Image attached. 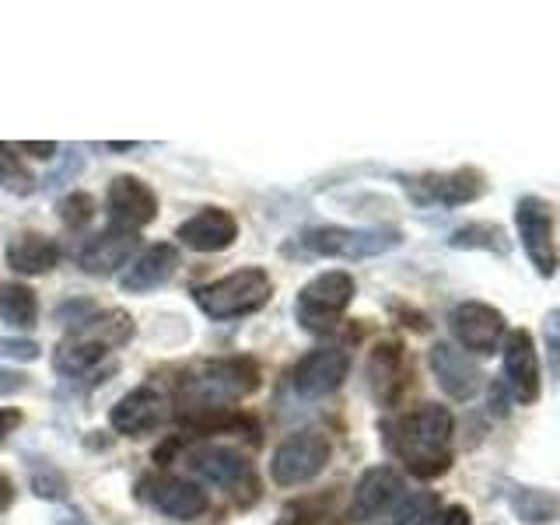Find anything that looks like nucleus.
Wrapping results in <instances>:
<instances>
[{
    "label": "nucleus",
    "instance_id": "6e6552de",
    "mask_svg": "<svg viewBox=\"0 0 560 525\" xmlns=\"http://www.w3.org/2000/svg\"><path fill=\"white\" fill-rule=\"evenodd\" d=\"M515 224H518V235L525 245V256L536 267L539 277H553L560 267V253H557V242H553V207L542 200V197H522L515 207Z\"/></svg>",
    "mask_w": 560,
    "mask_h": 525
},
{
    "label": "nucleus",
    "instance_id": "7ed1b4c3",
    "mask_svg": "<svg viewBox=\"0 0 560 525\" xmlns=\"http://www.w3.org/2000/svg\"><path fill=\"white\" fill-rule=\"evenodd\" d=\"M133 332H137V326H133V319L127 312H119V308L92 312L57 347V354H52V368H57V375H63V378H81V375L92 372V368H98L102 358L109 354L113 347L130 343Z\"/></svg>",
    "mask_w": 560,
    "mask_h": 525
},
{
    "label": "nucleus",
    "instance_id": "1a4fd4ad",
    "mask_svg": "<svg viewBox=\"0 0 560 525\" xmlns=\"http://www.w3.org/2000/svg\"><path fill=\"white\" fill-rule=\"evenodd\" d=\"M413 385V361L407 347L399 340H382L368 354V389H372L375 402L385 410H396L399 399L410 393Z\"/></svg>",
    "mask_w": 560,
    "mask_h": 525
},
{
    "label": "nucleus",
    "instance_id": "72a5a7b5",
    "mask_svg": "<svg viewBox=\"0 0 560 525\" xmlns=\"http://www.w3.org/2000/svg\"><path fill=\"white\" fill-rule=\"evenodd\" d=\"M0 354L22 358V361H35V358H39V347H35V343H14V340H4V343H0Z\"/></svg>",
    "mask_w": 560,
    "mask_h": 525
},
{
    "label": "nucleus",
    "instance_id": "f3484780",
    "mask_svg": "<svg viewBox=\"0 0 560 525\" xmlns=\"http://www.w3.org/2000/svg\"><path fill=\"white\" fill-rule=\"evenodd\" d=\"M428 364H431L438 385H442V389L448 393V399L466 402V399H472V396L480 393L483 375H480L477 361H472L466 350H459L455 343H445V340L434 343L431 354H428Z\"/></svg>",
    "mask_w": 560,
    "mask_h": 525
},
{
    "label": "nucleus",
    "instance_id": "c85d7f7f",
    "mask_svg": "<svg viewBox=\"0 0 560 525\" xmlns=\"http://www.w3.org/2000/svg\"><path fill=\"white\" fill-rule=\"evenodd\" d=\"M57 210H60V221L67 224V228H84L88 221L95 218V197L92 192H81V189H74V192H67V197L57 203Z\"/></svg>",
    "mask_w": 560,
    "mask_h": 525
},
{
    "label": "nucleus",
    "instance_id": "e433bc0d",
    "mask_svg": "<svg viewBox=\"0 0 560 525\" xmlns=\"http://www.w3.org/2000/svg\"><path fill=\"white\" fill-rule=\"evenodd\" d=\"M11 504H14V480L0 472V515H4Z\"/></svg>",
    "mask_w": 560,
    "mask_h": 525
},
{
    "label": "nucleus",
    "instance_id": "7c9ffc66",
    "mask_svg": "<svg viewBox=\"0 0 560 525\" xmlns=\"http://www.w3.org/2000/svg\"><path fill=\"white\" fill-rule=\"evenodd\" d=\"M323 498H302V501H291L284 512H280L277 525H319L326 518L323 512Z\"/></svg>",
    "mask_w": 560,
    "mask_h": 525
},
{
    "label": "nucleus",
    "instance_id": "412c9836",
    "mask_svg": "<svg viewBox=\"0 0 560 525\" xmlns=\"http://www.w3.org/2000/svg\"><path fill=\"white\" fill-rule=\"evenodd\" d=\"M189 466L197 477H203L214 487L232 490V494H242V487H249L256 494L253 466L232 448H197V452H189Z\"/></svg>",
    "mask_w": 560,
    "mask_h": 525
},
{
    "label": "nucleus",
    "instance_id": "f257e3e1",
    "mask_svg": "<svg viewBox=\"0 0 560 525\" xmlns=\"http://www.w3.org/2000/svg\"><path fill=\"white\" fill-rule=\"evenodd\" d=\"M382 431H385V448L396 455L410 477L434 480L452 469L455 417L442 402H420L417 410L389 420Z\"/></svg>",
    "mask_w": 560,
    "mask_h": 525
},
{
    "label": "nucleus",
    "instance_id": "5701e85b",
    "mask_svg": "<svg viewBox=\"0 0 560 525\" xmlns=\"http://www.w3.org/2000/svg\"><path fill=\"white\" fill-rule=\"evenodd\" d=\"M4 259H8V267L14 273H22V277H43V273H49L60 262V249L46 235L25 232V235H18V238L8 242Z\"/></svg>",
    "mask_w": 560,
    "mask_h": 525
},
{
    "label": "nucleus",
    "instance_id": "2eb2a0df",
    "mask_svg": "<svg viewBox=\"0 0 560 525\" xmlns=\"http://www.w3.org/2000/svg\"><path fill=\"white\" fill-rule=\"evenodd\" d=\"M105 207H109V228L119 232H140L158 218L154 189L137 175H116L105 192Z\"/></svg>",
    "mask_w": 560,
    "mask_h": 525
},
{
    "label": "nucleus",
    "instance_id": "423d86ee",
    "mask_svg": "<svg viewBox=\"0 0 560 525\" xmlns=\"http://www.w3.org/2000/svg\"><path fill=\"white\" fill-rule=\"evenodd\" d=\"M402 235L396 228H340V224H319L305 228L298 235V245L308 256H329V259H368L396 249Z\"/></svg>",
    "mask_w": 560,
    "mask_h": 525
},
{
    "label": "nucleus",
    "instance_id": "bb28decb",
    "mask_svg": "<svg viewBox=\"0 0 560 525\" xmlns=\"http://www.w3.org/2000/svg\"><path fill=\"white\" fill-rule=\"evenodd\" d=\"M438 512H442V501H438V494H431V490H417V494L399 501L396 525H431Z\"/></svg>",
    "mask_w": 560,
    "mask_h": 525
},
{
    "label": "nucleus",
    "instance_id": "58836bf2",
    "mask_svg": "<svg viewBox=\"0 0 560 525\" xmlns=\"http://www.w3.org/2000/svg\"><path fill=\"white\" fill-rule=\"evenodd\" d=\"M0 393H11V385H0Z\"/></svg>",
    "mask_w": 560,
    "mask_h": 525
},
{
    "label": "nucleus",
    "instance_id": "4c0bfd02",
    "mask_svg": "<svg viewBox=\"0 0 560 525\" xmlns=\"http://www.w3.org/2000/svg\"><path fill=\"white\" fill-rule=\"evenodd\" d=\"M57 525H92V522L81 518V515H60V518H57Z\"/></svg>",
    "mask_w": 560,
    "mask_h": 525
},
{
    "label": "nucleus",
    "instance_id": "393cba45",
    "mask_svg": "<svg viewBox=\"0 0 560 525\" xmlns=\"http://www.w3.org/2000/svg\"><path fill=\"white\" fill-rule=\"evenodd\" d=\"M0 319L14 329H32L39 319V298L28 284H4L0 288Z\"/></svg>",
    "mask_w": 560,
    "mask_h": 525
},
{
    "label": "nucleus",
    "instance_id": "6ab92c4d",
    "mask_svg": "<svg viewBox=\"0 0 560 525\" xmlns=\"http://www.w3.org/2000/svg\"><path fill=\"white\" fill-rule=\"evenodd\" d=\"M144 490H148V501L158 508V512L175 518V522H192L210 508L207 490L200 483L186 480V477H154L144 483Z\"/></svg>",
    "mask_w": 560,
    "mask_h": 525
},
{
    "label": "nucleus",
    "instance_id": "39448f33",
    "mask_svg": "<svg viewBox=\"0 0 560 525\" xmlns=\"http://www.w3.org/2000/svg\"><path fill=\"white\" fill-rule=\"evenodd\" d=\"M354 277L347 270H326L312 277L308 284L298 291L294 319L305 332H332L340 326L343 312L354 302Z\"/></svg>",
    "mask_w": 560,
    "mask_h": 525
},
{
    "label": "nucleus",
    "instance_id": "cd10ccee",
    "mask_svg": "<svg viewBox=\"0 0 560 525\" xmlns=\"http://www.w3.org/2000/svg\"><path fill=\"white\" fill-rule=\"evenodd\" d=\"M0 189L18 192V197H25V192L35 189L32 172L22 165V158H18L8 144H0Z\"/></svg>",
    "mask_w": 560,
    "mask_h": 525
},
{
    "label": "nucleus",
    "instance_id": "dca6fc26",
    "mask_svg": "<svg viewBox=\"0 0 560 525\" xmlns=\"http://www.w3.org/2000/svg\"><path fill=\"white\" fill-rule=\"evenodd\" d=\"M407 498V483L393 466H372L358 480L347 508V522H375Z\"/></svg>",
    "mask_w": 560,
    "mask_h": 525
},
{
    "label": "nucleus",
    "instance_id": "20e7f679",
    "mask_svg": "<svg viewBox=\"0 0 560 525\" xmlns=\"http://www.w3.org/2000/svg\"><path fill=\"white\" fill-rule=\"evenodd\" d=\"M273 294V280L262 267H242L232 270L221 280H210L192 291V302L200 305V312L214 323L228 319H242V315H253L270 302Z\"/></svg>",
    "mask_w": 560,
    "mask_h": 525
},
{
    "label": "nucleus",
    "instance_id": "4be33fe9",
    "mask_svg": "<svg viewBox=\"0 0 560 525\" xmlns=\"http://www.w3.org/2000/svg\"><path fill=\"white\" fill-rule=\"evenodd\" d=\"M137 232H119V228H105L102 235L88 238L78 253V267L92 277H109L137 253Z\"/></svg>",
    "mask_w": 560,
    "mask_h": 525
},
{
    "label": "nucleus",
    "instance_id": "2f4dec72",
    "mask_svg": "<svg viewBox=\"0 0 560 525\" xmlns=\"http://www.w3.org/2000/svg\"><path fill=\"white\" fill-rule=\"evenodd\" d=\"M547 361L553 378H560V312H550L547 319Z\"/></svg>",
    "mask_w": 560,
    "mask_h": 525
},
{
    "label": "nucleus",
    "instance_id": "a878e982",
    "mask_svg": "<svg viewBox=\"0 0 560 525\" xmlns=\"http://www.w3.org/2000/svg\"><path fill=\"white\" fill-rule=\"evenodd\" d=\"M448 245L452 249H490L498 256H508V235L501 224H490V221H472V224H463L455 228L448 235Z\"/></svg>",
    "mask_w": 560,
    "mask_h": 525
},
{
    "label": "nucleus",
    "instance_id": "4468645a",
    "mask_svg": "<svg viewBox=\"0 0 560 525\" xmlns=\"http://www.w3.org/2000/svg\"><path fill=\"white\" fill-rule=\"evenodd\" d=\"M347 372H350V354L343 347H315L294 364L291 385H294L298 396L319 399V396L337 393L347 378Z\"/></svg>",
    "mask_w": 560,
    "mask_h": 525
},
{
    "label": "nucleus",
    "instance_id": "0eeeda50",
    "mask_svg": "<svg viewBox=\"0 0 560 525\" xmlns=\"http://www.w3.org/2000/svg\"><path fill=\"white\" fill-rule=\"evenodd\" d=\"M332 445L323 431H298L270 455V480L277 487H302L326 469Z\"/></svg>",
    "mask_w": 560,
    "mask_h": 525
},
{
    "label": "nucleus",
    "instance_id": "c756f323",
    "mask_svg": "<svg viewBox=\"0 0 560 525\" xmlns=\"http://www.w3.org/2000/svg\"><path fill=\"white\" fill-rule=\"evenodd\" d=\"M32 490L39 498L57 501L67 494V477L52 463H39V466H32Z\"/></svg>",
    "mask_w": 560,
    "mask_h": 525
},
{
    "label": "nucleus",
    "instance_id": "ddd939ff",
    "mask_svg": "<svg viewBox=\"0 0 560 525\" xmlns=\"http://www.w3.org/2000/svg\"><path fill=\"white\" fill-rule=\"evenodd\" d=\"M168 410H172L168 393L162 389V385L144 382L116 402L113 413H109V424L127 438H144V434H151L165 424Z\"/></svg>",
    "mask_w": 560,
    "mask_h": 525
},
{
    "label": "nucleus",
    "instance_id": "aec40b11",
    "mask_svg": "<svg viewBox=\"0 0 560 525\" xmlns=\"http://www.w3.org/2000/svg\"><path fill=\"white\" fill-rule=\"evenodd\" d=\"M175 270H179V249L168 242H154L130 262L127 270H122L119 288L127 294H148V291H158L162 284H168Z\"/></svg>",
    "mask_w": 560,
    "mask_h": 525
},
{
    "label": "nucleus",
    "instance_id": "9d476101",
    "mask_svg": "<svg viewBox=\"0 0 560 525\" xmlns=\"http://www.w3.org/2000/svg\"><path fill=\"white\" fill-rule=\"evenodd\" d=\"M402 186H407L413 203H420V207H428V203L463 207V203H472V200L487 192V179H483V172H477V168L410 175V179H402Z\"/></svg>",
    "mask_w": 560,
    "mask_h": 525
},
{
    "label": "nucleus",
    "instance_id": "b1692460",
    "mask_svg": "<svg viewBox=\"0 0 560 525\" xmlns=\"http://www.w3.org/2000/svg\"><path fill=\"white\" fill-rule=\"evenodd\" d=\"M512 512L529 525H547L560 518V494H550V490L539 487H518L512 490Z\"/></svg>",
    "mask_w": 560,
    "mask_h": 525
},
{
    "label": "nucleus",
    "instance_id": "f704fd0d",
    "mask_svg": "<svg viewBox=\"0 0 560 525\" xmlns=\"http://www.w3.org/2000/svg\"><path fill=\"white\" fill-rule=\"evenodd\" d=\"M22 410H14V407H0V442H4L8 434H14L18 428H22Z\"/></svg>",
    "mask_w": 560,
    "mask_h": 525
},
{
    "label": "nucleus",
    "instance_id": "c9c22d12",
    "mask_svg": "<svg viewBox=\"0 0 560 525\" xmlns=\"http://www.w3.org/2000/svg\"><path fill=\"white\" fill-rule=\"evenodd\" d=\"M18 148L28 151L32 158H52V154H57V144H52V140H46V144H43V140H22Z\"/></svg>",
    "mask_w": 560,
    "mask_h": 525
},
{
    "label": "nucleus",
    "instance_id": "9b49d317",
    "mask_svg": "<svg viewBox=\"0 0 560 525\" xmlns=\"http://www.w3.org/2000/svg\"><path fill=\"white\" fill-rule=\"evenodd\" d=\"M504 364H501V385L518 407H533L539 399V361H536V340L529 329H508L504 332Z\"/></svg>",
    "mask_w": 560,
    "mask_h": 525
},
{
    "label": "nucleus",
    "instance_id": "f8f14e48",
    "mask_svg": "<svg viewBox=\"0 0 560 525\" xmlns=\"http://www.w3.org/2000/svg\"><path fill=\"white\" fill-rule=\"evenodd\" d=\"M448 326H452V337L459 340V347L466 354H480L490 358L498 354L501 343H504V315L498 308H490L483 302H463L455 305L448 315Z\"/></svg>",
    "mask_w": 560,
    "mask_h": 525
},
{
    "label": "nucleus",
    "instance_id": "473e14b6",
    "mask_svg": "<svg viewBox=\"0 0 560 525\" xmlns=\"http://www.w3.org/2000/svg\"><path fill=\"white\" fill-rule=\"evenodd\" d=\"M431 525H469V512L463 504H448V508H442V512L434 515Z\"/></svg>",
    "mask_w": 560,
    "mask_h": 525
},
{
    "label": "nucleus",
    "instance_id": "f03ea898",
    "mask_svg": "<svg viewBox=\"0 0 560 525\" xmlns=\"http://www.w3.org/2000/svg\"><path fill=\"white\" fill-rule=\"evenodd\" d=\"M259 364L253 358L203 361L179 382V417L235 410V402L259 389Z\"/></svg>",
    "mask_w": 560,
    "mask_h": 525
},
{
    "label": "nucleus",
    "instance_id": "a211bd4d",
    "mask_svg": "<svg viewBox=\"0 0 560 525\" xmlns=\"http://www.w3.org/2000/svg\"><path fill=\"white\" fill-rule=\"evenodd\" d=\"M175 238L192 253H221L238 238V221L224 207H203L175 228Z\"/></svg>",
    "mask_w": 560,
    "mask_h": 525
}]
</instances>
